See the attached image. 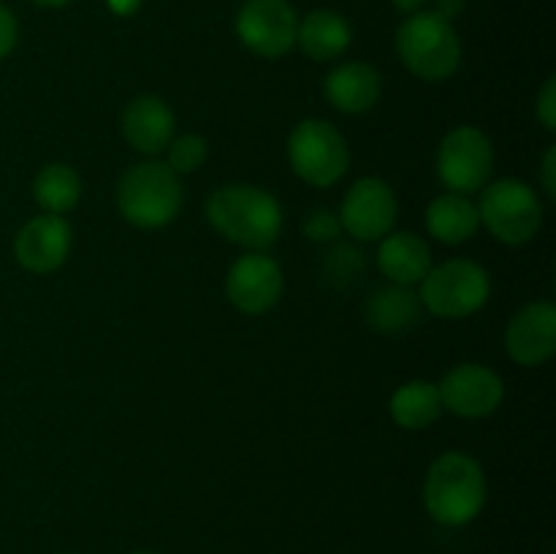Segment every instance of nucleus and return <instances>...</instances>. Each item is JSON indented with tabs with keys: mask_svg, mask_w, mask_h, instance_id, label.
Returning <instances> with one entry per match:
<instances>
[{
	"mask_svg": "<svg viewBox=\"0 0 556 554\" xmlns=\"http://www.w3.org/2000/svg\"><path fill=\"white\" fill-rule=\"evenodd\" d=\"M432 11H434V14L443 16V20L454 22L456 16H459L462 11H465V0H438Z\"/></svg>",
	"mask_w": 556,
	"mask_h": 554,
	"instance_id": "29",
	"label": "nucleus"
},
{
	"mask_svg": "<svg viewBox=\"0 0 556 554\" xmlns=\"http://www.w3.org/2000/svg\"><path fill=\"white\" fill-rule=\"evenodd\" d=\"M541 182H543V190H546L548 199H554V196H556V147L554 144L548 147L546 155H543Z\"/></svg>",
	"mask_w": 556,
	"mask_h": 554,
	"instance_id": "28",
	"label": "nucleus"
},
{
	"mask_svg": "<svg viewBox=\"0 0 556 554\" xmlns=\"http://www.w3.org/2000/svg\"><path fill=\"white\" fill-rule=\"evenodd\" d=\"M74 234L71 223L63 215H36L20 228L14 239V255L20 266L36 275H49L58 272L68 261Z\"/></svg>",
	"mask_w": 556,
	"mask_h": 554,
	"instance_id": "13",
	"label": "nucleus"
},
{
	"mask_svg": "<svg viewBox=\"0 0 556 554\" xmlns=\"http://www.w3.org/2000/svg\"><path fill=\"white\" fill-rule=\"evenodd\" d=\"M424 505L438 525H470L486 505L483 467L462 451H445L432 462L424 481Z\"/></svg>",
	"mask_w": 556,
	"mask_h": 554,
	"instance_id": "2",
	"label": "nucleus"
},
{
	"mask_svg": "<svg viewBox=\"0 0 556 554\" xmlns=\"http://www.w3.org/2000/svg\"><path fill=\"white\" fill-rule=\"evenodd\" d=\"M418 286L421 307L438 318H467L478 313L492 293L489 272L470 259H448L432 266Z\"/></svg>",
	"mask_w": 556,
	"mask_h": 554,
	"instance_id": "5",
	"label": "nucleus"
},
{
	"mask_svg": "<svg viewBox=\"0 0 556 554\" xmlns=\"http://www.w3.org/2000/svg\"><path fill=\"white\" fill-rule=\"evenodd\" d=\"M134 554H157V552H134Z\"/></svg>",
	"mask_w": 556,
	"mask_h": 554,
	"instance_id": "33",
	"label": "nucleus"
},
{
	"mask_svg": "<svg viewBox=\"0 0 556 554\" xmlns=\"http://www.w3.org/2000/svg\"><path fill=\"white\" fill-rule=\"evenodd\" d=\"M396 212V193L386 179L364 177L353 182L340 206L342 231L362 242H378L386 234L394 231Z\"/></svg>",
	"mask_w": 556,
	"mask_h": 554,
	"instance_id": "10",
	"label": "nucleus"
},
{
	"mask_svg": "<svg viewBox=\"0 0 556 554\" xmlns=\"http://www.w3.org/2000/svg\"><path fill=\"white\" fill-rule=\"evenodd\" d=\"M299 16L288 0H244L237 14V36L258 58H282L296 47Z\"/></svg>",
	"mask_w": 556,
	"mask_h": 554,
	"instance_id": "9",
	"label": "nucleus"
},
{
	"mask_svg": "<svg viewBox=\"0 0 556 554\" xmlns=\"http://www.w3.org/2000/svg\"><path fill=\"white\" fill-rule=\"evenodd\" d=\"M535 114L546 130H556V76H548L546 85L538 92Z\"/></svg>",
	"mask_w": 556,
	"mask_h": 554,
	"instance_id": "26",
	"label": "nucleus"
},
{
	"mask_svg": "<svg viewBox=\"0 0 556 554\" xmlns=\"http://www.w3.org/2000/svg\"><path fill=\"white\" fill-rule=\"evenodd\" d=\"M206 217L228 242L250 253L271 248L282 231V206L258 185H223L206 199Z\"/></svg>",
	"mask_w": 556,
	"mask_h": 554,
	"instance_id": "1",
	"label": "nucleus"
},
{
	"mask_svg": "<svg viewBox=\"0 0 556 554\" xmlns=\"http://www.w3.org/2000/svg\"><path fill=\"white\" fill-rule=\"evenodd\" d=\"M389 411L394 424L402 429H427L432 427L445 411L440 400V389L432 380H407L391 394Z\"/></svg>",
	"mask_w": 556,
	"mask_h": 554,
	"instance_id": "21",
	"label": "nucleus"
},
{
	"mask_svg": "<svg viewBox=\"0 0 556 554\" xmlns=\"http://www.w3.org/2000/svg\"><path fill=\"white\" fill-rule=\"evenodd\" d=\"M109 5H112L117 14H130V11H136L139 0H109Z\"/></svg>",
	"mask_w": 556,
	"mask_h": 554,
	"instance_id": "31",
	"label": "nucleus"
},
{
	"mask_svg": "<svg viewBox=\"0 0 556 554\" xmlns=\"http://www.w3.org/2000/svg\"><path fill=\"white\" fill-rule=\"evenodd\" d=\"M16 41H20V25H16V16L0 3V60L9 58L14 52Z\"/></svg>",
	"mask_w": 556,
	"mask_h": 554,
	"instance_id": "27",
	"label": "nucleus"
},
{
	"mask_svg": "<svg viewBox=\"0 0 556 554\" xmlns=\"http://www.w3.org/2000/svg\"><path fill=\"white\" fill-rule=\"evenodd\" d=\"M505 351L521 367L546 364L556 353V307L548 299L525 304L505 329Z\"/></svg>",
	"mask_w": 556,
	"mask_h": 554,
	"instance_id": "14",
	"label": "nucleus"
},
{
	"mask_svg": "<svg viewBox=\"0 0 556 554\" xmlns=\"http://www.w3.org/2000/svg\"><path fill=\"white\" fill-rule=\"evenodd\" d=\"M378 266L396 286H418L432 269V250L427 239L413 231H391L380 239Z\"/></svg>",
	"mask_w": 556,
	"mask_h": 554,
	"instance_id": "17",
	"label": "nucleus"
},
{
	"mask_svg": "<svg viewBox=\"0 0 556 554\" xmlns=\"http://www.w3.org/2000/svg\"><path fill=\"white\" fill-rule=\"evenodd\" d=\"M443 407L462 418H486L503 405L505 383L486 364H456L438 383Z\"/></svg>",
	"mask_w": 556,
	"mask_h": 554,
	"instance_id": "11",
	"label": "nucleus"
},
{
	"mask_svg": "<svg viewBox=\"0 0 556 554\" xmlns=\"http://www.w3.org/2000/svg\"><path fill=\"white\" fill-rule=\"evenodd\" d=\"M174 128L177 119L172 106L157 96L134 98L123 112V136L136 152L144 155L166 152L168 141L174 139Z\"/></svg>",
	"mask_w": 556,
	"mask_h": 554,
	"instance_id": "15",
	"label": "nucleus"
},
{
	"mask_svg": "<svg viewBox=\"0 0 556 554\" xmlns=\"http://www.w3.org/2000/svg\"><path fill=\"white\" fill-rule=\"evenodd\" d=\"M282 269L271 255L248 253L233 261L226 275V297L239 313L261 315L269 313L282 297Z\"/></svg>",
	"mask_w": 556,
	"mask_h": 554,
	"instance_id": "12",
	"label": "nucleus"
},
{
	"mask_svg": "<svg viewBox=\"0 0 556 554\" xmlns=\"http://www.w3.org/2000/svg\"><path fill=\"white\" fill-rule=\"evenodd\" d=\"M185 190L179 174L166 163H136L117 182V210L130 226L163 228L182 212Z\"/></svg>",
	"mask_w": 556,
	"mask_h": 554,
	"instance_id": "4",
	"label": "nucleus"
},
{
	"mask_svg": "<svg viewBox=\"0 0 556 554\" xmlns=\"http://www.w3.org/2000/svg\"><path fill=\"white\" fill-rule=\"evenodd\" d=\"M206 155H210V144H206L204 136H174L166 147V166L172 168L174 174H193L204 166Z\"/></svg>",
	"mask_w": 556,
	"mask_h": 554,
	"instance_id": "23",
	"label": "nucleus"
},
{
	"mask_svg": "<svg viewBox=\"0 0 556 554\" xmlns=\"http://www.w3.org/2000/svg\"><path fill=\"white\" fill-rule=\"evenodd\" d=\"M478 217L503 244H525L535 239L543 223V204L535 190L514 177L489 182L481 190Z\"/></svg>",
	"mask_w": 556,
	"mask_h": 554,
	"instance_id": "6",
	"label": "nucleus"
},
{
	"mask_svg": "<svg viewBox=\"0 0 556 554\" xmlns=\"http://www.w3.org/2000/svg\"><path fill=\"white\" fill-rule=\"evenodd\" d=\"M427 231L443 244H462L472 239L481 228L478 206L472 204L470 196L462 193H443L427 206Z\"/></svg>",
	"mask_w": 556,
	"mask_h": 554,
	"instance_id": "19",
	"label": "nucleus"
},
{
	"mask_svg": "<svg viewBox=\"0 0 556 554\" xmlns=\"http://www.w3.org/2000/svg\"><path fill=\"white\" fill-rule=\"evenodd\" d=\"M326 101L345 114H364L378 103L380 92H383V79H380L378 68L369 63H342L326 76L324 81Z\"/></svg>",
	"mask_w": 556,
	"mask_h": 554,
	"instance_id": "16",
	"label": "nucleus"
},
{
	"mask_svg": "<svg viewBox=\"0 0 556 554\" xmlns=\"http://www.w3.org/2000/svg\"><path fill=\"white\" fill-rule=\"evenodd\" d=\"M396 54L413 76L424 81H443L462 63V41L454 22L434 11H413L396 30Z\"/></svg>",
	"mask_w": 556,
	"mask_h": 554,
	"instance_id": "3",
	"label": "nucleus"
},
{
	"mask_svg": "<svg viewBox=\"0 0 556 554\" xmlns=\"http://www.w3.org/2000/svg\"><path fill=\"white\" fill-rule=\"evenodd\" d=\"M302 231L309 242H318V244L337 242L342 234L340 215H334L331 210H324V206H320V210L307 212L302 221Z\"/></svg>",
	"mask_w": 556,
	"mask_h": 554,
	"instance_id": "24",
	"label": "nucleus"
},
{
	"mask_svg": "<svg viewBox=\"0 0 556 554\" xmlns=\"http://www.w3.org/2000/svg\"><path fill=\"white\" fill-rule=\"evenodd\" d=\"M421 318V299L410 286H389L378 288L367 299V320L380 335H400L410 329Z\"/></svg>",
	"mask_w": 556,
	"mask_h": 554,
	"instance_id": "20",
	"label": "nucleus"
},
{
	"mask_svg": "<svg viewBox=\"0 0 556 554\" xmlns=\"http://www.w3.org/2000/svg\"><path fill=\"white\" fill-rule=\"evenodd\" d=\"M358 269H364V259H358V253L348 244H340L329 253L326 259V275L334 277V280H351Z\"/></svg>",
	"mask_w": 556,
	"mask_h": 554,
	"instance_id": "25",
	"label": "nucleus"
},
{
	"mask_svg": "<svg viewBox=\"0 0 556 554\" xmlns=\"http://www.w3.org/2000/svg\"><path fill=\"white\" fill-rule=\"evenodd\" d=\"M494 147L476 125L448 130L438 150V177L451 193L470 196L492 182Z\"/></svg>",
	"mask_w": 556,
	"mask_h": 554,
	"instance_id": "8",
	"label": "nucleus"
},
{
	"mask_svg": "<svg viewBox=\"0 0 556 554\" xmlns=\"http://www.w3.org/2000/svg\"><path fill=\"white\" fill-rule=\"evenodd\" d=\"M33 199L49 215H65L81 199V179L68 163H49L33 179Z\"/></svg>",
	"mask_w": 556,
	"mask_h": 554,
	"instance_id": "22",
	"label": "nucleus"
},
{
	"mask_svg": "<svg viewBox=\"0 0 556 554\" xmlns=\"http://www.w3.org/2000/svg\"><path fill=\"white\" fill-rule=\"evenodd\" d=\"M288 161L293 174L315 188H331L351 166L345 136L329 119H304L288 136Z\"/></svg>",
	"mask_w": 556,
	"mask_h": 554,
	"instance_id": "7",
	"label": "nucleus"
},
{
	"mask_svg": "<svg viewBox=\"0 0 556 554\" xmlns=\"http://www.w3.org/2000/svg\"><path fill=\"white\" fill-rule=\"evenodd\" d=\"M30 3L43 5V9H63V5L74 3V0H30Z\"/></svg>",
	"mask_w": 556,
	"mask_h": 554,
	"instance_id": "32",
	"label": "nucleus"
},
{
	"mask_svg": "<svg viewBox=\"0 0 556 554\" xmlns=\"http://www.w3.org/2000/svg\"><path fill=\"white\" fill-rule=\"evenodd\" d=\"M391 3H394L400 11H407V14H413V11H421L424 5L429 3V0H391Z\"/></svg>",
	"mask_w": 556,
	"mask_h": 554,
	"instance_id": "30",
	"label": "nucleus"
},
{
	"mask_svg": "<svg viewBox=\"0 0 556 554\" xmlns=\"http://www.w3.org/2000/svg\"><path fill=\"white\" fill-rule=\"evenodd\" d=\"M351 25L337 11L318 9L304 16V20H299L296 43L315 63H329V60L340 58L351 47Z\"/></svg>",
	"mask_w": 556,
	"mask_h": 554,
	"instance_id": "18",
	"label": "nucleus"
}]
</instances>
